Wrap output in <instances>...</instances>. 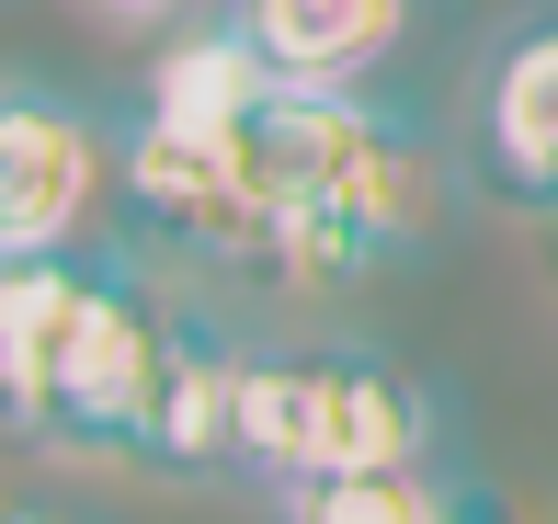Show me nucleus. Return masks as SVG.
<instances>
[{
  "label": "nucleus",
  "mask_w": 558,
  "mask_h": 524,
  "mask_svg": "<svg viewBox=\"0 0 558 524\" xmlns=\"http://www.w3.org/2000/svg\"><path fill=\"white\" fill-rule=\"evenodd\" d=\"M478 524H513V513H501V502H490V513H478Z\"/></svg>",
  "instance_id": "nucleus-14"
},
{
  "label": "nucleus",
  "mask_w": 558,
  "mask_h": 524,
  "mask_svg": "<svg viewBox=\"0 0 558 524\" xmlns=\"http://www.w3.org/2000/svg\"><path fill=\"white\" fill-rule=\"evenodd\" d=\"M114 160H125L114 114H92L58 81H0V263L104 240Z\"/></svg>",
  "instance_id": "nucleus-5"
},
{
  "label": "nucleus",
  "mask_w": 558,
  "mask_h": 524,
  "mask_svg": "<svg viewBox=\"0 0 558 524\" xmlns=\"http://www.w3.org/2000/svg\"><path fill=\"white\" fill-rule=\"evenodd\" d=\"M0 524H92V513L58 502V490H0Z\"/></svg>",
  "instance_id": "nucleus-12"
},
{
  "label": "nucleus",
  "mask_w": 558,
  "mask_h": 524,
  "mask_svg": "<svg viewBox=\"0 0 558 524\" xmlns=\"http://www.w3.org/2000/svg\"><path fill=\"white\" fill-rule=\"evenodd\" d=\"M422 12L434 0H228V23L274 58V81H331V92H365L422 35Z\"/></svg>",
  "instance_id": "nucleus-8"
},
{
  "label": "nucleus",
  "mask_w": 558,
  "mask_h": 524,
  "mask_svg": "<svg viewBox=\"0 0 558 524\" xmlns=\"http://www.w3.org/2000/svg\"><path fill=\"white\" fill-rule=\"evenodd\" d=\"M114 240L148 263H183V273H274V183L240 137H194L160 126V114H125V160H114Z\"/></svg>",
  "instance_id": "nucleus-4"
},
{
  "label": "nucleus",
  "mask_w": 558,
  "mask_h": 524,
  "mask_svg": "<svg viewBox=\"0 0 558 524\" xmlns=\"http://www.w3.org/2000/svg\"><path fill=\"white\" fill-rule=\"evenodd\" d=\"M399 456H456L445 388L422 365L376 354V342H263L240 399V490H308L353 479V467H399Z\"/></svg>",
  "instance_id": "nucleus-2"
},
{
  "label": "nucleus",
  "mask_w": 558,
  "mask_h": 524,
  "mask_svg": "<svg viewBox=\"0 0 558 524\" xmlns=\"http://www.w3.org/2000/svg\"><path fill=\"white\" fill-rule=\"evenodd\" d=\"M478 160L513 206L558 194V0L501 23V46L478 58Z\"/></svg>",
  "instance_id": "nucleus-7"
},
{
  "label": "nucleus",
  "mask_w": 558,
  "mask_h": 524,
  "mask_svg": "<svg viewBox=\"0 0 558 524\" xmlns=\"http://www.w3.org/2000/svg\"><path fill=\"white\" fill-rule=\"evenodd\" d=\"M547 524H558V513H547Z\"/></svg>",
  "instance_id": "nucleus-15"
},
{
  "label": "nucleus",
  "mask_w": 558,
  "mask_h": 524,
  "mask_svg": "<svg viewBox=\"0 0 558 524\" xmlns=\"http://www.w3.org/2000/svg\"><path fill=\"white\" fill-rule=\"evenodd\" d=\"M274 103V58L240 35V23H171L160 46H148V92L137 114H160V126H194V137H240L251 114Z\"/></svg>",
  "instance_id": "nucleus-9"
},
{
  "label": "nucleus",
  "mask_w": 558,
  "mask_h": 524,
  "mask_svg": "<svg viewBox=\"0 0 558 524\" xmlns=\"http://www.w3.org/2000/svg\"><path fill=\"white\" fill-rule=\"evenodd\" d=\"M251 331L240 308L217 296H171V331H160V399H148V467L137 479L171 490H217L240 479V399H251Z\"/></svg>",
  "instance_id": "nucleus-6"
},
{
  "label": "nucleus",
  "mask_w": 558,
  "mask_h": 524,
  "mask_svg": "<svg viewBox=\"0 0 558 524\" xmlns=\"http://www.w3.org/2000/svg\"><path fill=\"white\" fill-rule=\"evenodd\" d=\"M92 12H114V23H148V35H171V23H206V12H228V0H92Z\"/></svg>",
  "instance_id": "nucleus-11"
},
{
  "label": "nucleus",
  "mask_w": 558,
  "mask_h": 524,
  "mask_svg": "<svg viewBox=\"0 0 558 524\" xmlns=\"http://www.w3.org/2000/svg\"><path fill=\"white\" fill-rule=\"evenodd\" d=\"M251 160L286 217V240H274L286 285H365L388 263H422L434 229L456 217V171L376 92L274 81V103L251 114Z\"/></svg>",
  "instance_id": "nucleus-1"
},
{
  "label": "nucleus",
  "mask_w": 558,
  "mask_h": 524,
  "mask_svg": "<svg viewBox=\"0 0 558 524\" xmlns=\"http://www.w3.org/2000/svg\"><path fill=\"white\" fill-rule=\"evenodd\" d=\"M524 217H536V240H547V263H558V194H536Z\"/></svg>",
  "instance_id": "nucleus-13"
},
{
  "label": "nucleus",
  "mask_w": 558,
  "mask_h": 524,
  "mask_svg": "<svg viewBox=\"0 0 558 524\" xmlns=\"http://www.w3.org/2000/svg\"><path fill=\"white\" fill-rule=\"evenodd\" d=\"M160 331H171V285L148 273V252H104L81 319L58 331L35 399H23L12 444L58 467H148V399H160Z\"/></svg>",
  "instance_id": "nucleus-3"
},
{
  "label": "nucleus",
  "mask_w": 558,
  "mask_h": 524,
  "mask_svg": "<svg viewBox=\"0 0 558 524\" xmlns=\"http://www.w3.org/2000/svg\"><path fill=\"white\" fill-rule=\"evenodd\" d=\"M501 490L468 479L456 456H399V467H353V479L286 490V524H478Z\"/></svg>",
  "instance_id": "nucleus-10"
}]
</instances>
